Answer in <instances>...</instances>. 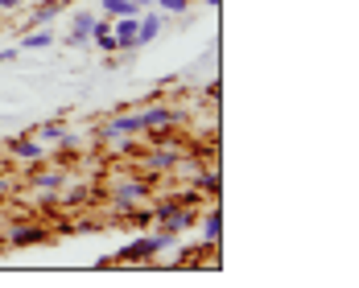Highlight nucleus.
I'll list each match as a JSON object with an SVG mask.
<instances>
[{"instance_id":"1","label":"nucleus","mask_w":359,"mask_h":288,"mask_svg":"<svg viewBox=\"0 0 359 288\" xmlns=\"http://www.w3.org/2000/svg\"><path fill=\"white\" fill-rule=\"evenodd\" d=\"M149 194H153L149 173H116V178H108V215L128 218L137 206L149 202Z\"/></svg>"},{"instance_id":"2","label":"nucleus","mask_w":359,"mask_h":288,"mask_svg":"<svg viewBox=\"0 0 359 288\" xmlns=\"http://www.w3.org/2000/svg\"><path fill=\"white\" fill-rule=\"evenodd\" d=\"M182 235H170V231H144V235H137L133 243H124L120 252L111 255V264H149V259H157L161 252H170V247H178Z\"/></svg>"},{"instance_id":"3","label":"nucleus","mask_w":359,"mask_h":288,"mask_svg":"<svg viewBox=\"0 0 359 288\" xmlns=\"http://www.w3.org/2000/svg\"><path fill=\"white\" fill-rule=\"evenodd\" d=\"M153 222H157L161 231H170V235H186V231L198 222V206L182 202L178 194H165V198L157 202V210H153Z\"/></svg>"},{"instance_id":"4","label":"nucleus","mask_w":359,"mask_h":288,"mask_svg":"<svg viewBox=\"0 0 359 288\" xmlns=\"http://www.w3.org/2000/svg\"><path fill=\"white\" fill-rule=\"evenodd\" d=\"M141 161V173H149V178H157V173H170V169H178L182 165V144L178 141H165V144H157V148H141L137 152Z\"/></svg>"},{"instance_id":"5","label":"nucleus","mask_w":359,"mask_h":288,"mask_svg":"<svg viewBox=\"0 0 359 288\" xmlns=\"http://www.w3.org/2000/svg\"><path fill=\"white\" fill-rule=\"evenodd\" d=\"M137 111H141V120H144V136H161V132H170L182 120V111L161 103V99H144V108H137Z\"/></svg>"},{"instance_id":"6","label":"nucleus","mask_w":359,"mask_h":288,"mask_svg":"<svg viewBox=\"0 0 359 288\" xmlns=\"http://www.w3.org/2000/svg\"><path fill=\"white\" fill-rule=\"evenodd\" d=\"M46 239L50 231L41 222H4V247H37Z\"/></svg>"},{"instance_id":"7","label":"nucleus","mask_w":359,"mask_h":288,"mask_svg":"<svg viewBox=\"0 0 359 288\" xmlns=\"http://www.w3.org/2000/svg\"><path fill=\"white\" fill-rule=\"evenodd\" d=\"M170 21H174V17H165V13H161V8H144L141 17H137V45H153V41H157V37L165 34V25H170Z\"/></svg>"},{"instance_id":"8","label":"nucleus","mask_w":359,"mask_h":288,"mask_svg":"<svg viewBox=\"0 0 359 288\" xmlns=\"http://www.w3.org/2000/svg\"><path fill=\"white\" fill-rule=\"evenodd\" d=\"M198 231H203V247L219 252V239H223V206H219V198H211V206H207V215L198 222Z\"/></svg>"},{"instance_id":"9","label":"nucleus","mask_w":359,"mask_h":288,"mask_svg":"<svg viewBox=\"0 0 359 288\" xmlns=\"http://www.w3.org/2000/svg\"><path fill=\"white\" fill-rule=\"evenodd\" d=\"M8 148V157L13 161H25V165H37V161H46V148L34 141V136H13V141L4 144Z\"/></svg>"},{"instance_id":"10","label":"nucleus","mask_w":359,"mask_h":288,"mask_svg":"<svg viewBox=\"0 0 359 288\" xmlns=\"http://www.w3.org/2000/svg\"><path fill=\"white\" fill-rule=\"evenodd\" d=\"M62 181H67V169L34 173V194L41 198V202H54V198H58V189H62Z\"/></svg>"},{"instance_id":"11","label":"nucleus","mask_w":359,"mask_h":288,"mask_svg":"<svg viewBox=\"0 0 359 288\" xmlns=\"http://www.w3.org/2000/svg\"><path fill=\"white\" fill-rule=\"evenodd\" d=\"M91 25H95V13H87V8H79L71 17V34H67V45H87L91 41Z\"/></svg>"},{"instance_id":"12","label":"nucleus","mask_w":359,"mask_h":288,"mask_svg":"<svg viewBox=\"0 0 359 288\" xmlns=\"http://www.w3.org/2000/svg\"><path fill=\"white\" fill-rule=\"evenodd\" d=\"M58 13H62V0H37L34 8H29V29H37V25H50Z\"/></svg>"},{"instance_id":"13","label":"nucleus","mask_w":359,"mask_h":288,"mask_svg":"<svg viewBox=\"0 0 359 288\" xmlns=\"http://www.w3.org/2000/svg\"><path fill=\"white\" fill-rule=\"evenodd\" d=\"M91 41H95L108 58H116V37H111V21L108 17H95V25H91Z\"/></svg>"},{"instance_id":"14","label":"nucleus","mask_w":359,"mask_h":288,"mask_svg":"<svg viewBox=\"0 0 359 288\" xmlns=\"http://www.w3.org/2000/svg\"><path fill=\"white\" fill-rule=\"evenodd\" d=\"M198 194L203 198H219L223 194V178H219V161H211L203 173H198Z\"/></svg>"},{"instance_id":"15","label":"nucleus","mask_w":359,"mask_h":288,"mask_svg":"<svg viewBox=\"0 0 359 288\" xmlns=\"http://www.w3.org/2000/svg\"><path fill=\"white\" fill-rule=\"evenodd\" d=\"M50 45H54V34H50V29H37V34L21 37V45H17V50H50Z\"/></svg>"},{"instance_id":"16","label":"nucleus","mask_w":359,"mask_h":288,"mask_svg":"<svg viewBox=\"0 0 359 288\" xmlns=\"http://www.w3.org/2000/svg\"><path fill=\"white\" fill-rule=\"evenodd\" d=\"M100 8H104L108 21H116V17H137V8L128 0H100Z\"/></svg>"},{"instance_id":"17","label":"nucleus","mask_w":359,"mask_h":288,"mask_svg":"<svg viewBox=\"0 0 359 288\" xmlns=\"http://www.w3.org/2000/svg\"><path fill=\"white\" fill-rule=\"evenodd\" d=\"M153 8H161L165 17H186L190 13V0H153Z\"/></svg>"},{"instance_id":"18","label":"nucleus","mask_w":359,"mask_h":288,"mask_svg":"<svg viewBox=\"0 0 359 288\" xmlns=\"http://www.w3.org/2000/svg\"><path fill=\"white\" fill-rule=\"evenodd\" d=\"M8 194H17V181L8 178V173H0V198H8Z\"/></svg>"},{"instance_id":"19","label":"nucleus","mask_w":359,"mask_h":288,"mask_svg":"<svg viewBox=\"0 0 359 288\" xmlns=\"http://www.w3.org/2000/svg\"><path fill=\"white\" fill-rule=\"evenodd\" d=\"M29 0H0V13H21Z\"/></svg>"},{"instance_id":"20","label":"nucleus","mask_w":359,"mask_h":288,"mask_svg":"<svg viewBox=\"0 0 359 288\" xmlns=\"http://www.w3.org/2000/svg\"><path fill=\"white\" fill-rule=\"evenodd\" d=\"M17 54H21L17 45H13V50H0V66H13V62H17Z\"/></svg>"},{"instance_id":"21","label":"nucleus","mask_w":359,"mask_h":288,"mask_svg":"<svg viewBox=\"0 0 359 288\" xmlns=\"http://www.w3.org/2000/svg\"><path fill=\"white\" fill-rule=\"evenodd\" d=\"M128 4H133L137 13H144V8H153V0H128Z\"/></svg>"},{"instance_id":"22","label":"nucleus","mask_w":359,"mask_h":288,"mask_svg":"<svg viewBox=\"0 0 359 288\" xmlns=\"http://www.w3.org/2000/svg\"><path fill=\"white\" fill-rule=\"evenodd\" d=\"M190 4H211V8H219V0H190Z\"/></svg>"}]
</instances>
